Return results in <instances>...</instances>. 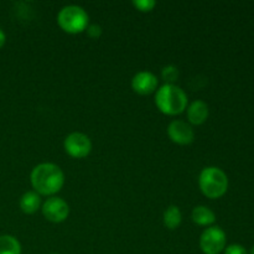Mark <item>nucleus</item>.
I'll return each instance as SVG.
<instances>
[{"mask_svg": "<svg viewBox=\"0 0 254 254\" xmlns=\"http://www.w3.org/2000/svg\"><path fill=\"white\" fill-rule=\"evenodd\" d=\"M35 192L44 196H52L59 192L64 184V171L52 163H41L35 166L30 175Z\"/></svg>", "mask_w": 254, "mask_h": 254, "instance_id": "1", "label": "nucleus"}, {"mask_svg": "<svg viewBox=\"0 0 254 254\" xmlns=\"http://www.w3.org/2000/svg\"><path fill=\"white\" fill-rule=\"evenodd\" d=\"M188 96L185 91L176 84H164L156 91L155 104L159 111L168 116L183 113L188 107Z\"/></svg>", "mask_w": 254, "mask_h": 254, "instance_id": "2", "label": "nucleus"}, {"mask_svg": "<svg viewBox=\"0 0 254 254\" xmlns=\"http://www.w3.org/2000/svg\"><path fill=\"white\" fill-rule=\"evenodd\" d=\"M198 185L208 198H220L228 189V178L225 171L216 166H207L198 176Z\"/></svg>", "mask_w": 254, "mask_h": 254, "instance_id": "3", "label": "nucleus"}, {"mask_svg": "<svg viewBox=\"0 0 254 254\" xmlns=\"http://www.w3.org/2000/svg\"><path fill=\"white\" fill-rule=\"evenodd\" d=\"M89 17L86 10L78 5H67L59 11L57 22L64 31L79 34L88 26Z\"/></svg>", "mask_w": 254, "mask_h": 254, "instance_id": "4", "label": "nucleus"}, {"mask_svg": "<svg viewBox=\"0 0 254 254\" xmlns=\"http://www.w3.org/2000/svg\"><path fill=\"white\" fill-rule=\"evenodd\" d=\"M226 233L218 226L206 228L200 237V248L205 254H220L226 248Z\"/></svg>", "mask_w": 254, "mask_h": 254, "instance_id": "5", "label": "nucleus"}, {"mask_svg": "<svg viewBox=\"0 0 254 254\" xmlns=\"http://www.w3.org/2000/svg\"><path fill=\"white\" fill-rule=\"evenodd\" d=\"M64 148L69 156L76 159L86 158L92 150V141L86 134L73 131L64 138Z\"/></svg>", "mask_w": 254, "mask_h": 254, "instance_id": "6", "label": "nucleus"}, {"mask_svg": "<svg viewBox=\"0 0 254 254\" xmlns=\"http://www.w3.org/2000/svg\"><path fill=\"white\" fill-rule=\"evenodd\" d=\"M42 213H44L45 218L51 222H64L69 215V206L64 198L52 196V197L47 198L42 205Z\"/></svg>", "mask_w": 254, "mask_h": 254, "instance_id": "7", "label": "nucleus"}, {"mask_svg": "<svg viewBox=\"0 0 254 254\" xmlns=\"http://www.w3.org/2000/svg\"><path fill=\"white\" fill-rule=\"evenodd\" d=\"M168 135L174 143L179 145H188L191 144L195 139L192 127L184 121H173L168 127Z\"/></svg>", "mask_w": 254, "mask_h": 254, "instance_id": "8", "label": "nucleus"}, {"mask_svg": "<svg viewBox=\"0 0 254 254\" xmlns=\"http://www.w3.org/2000/svg\"><path fill=\"white\" fill-rule=\"evenodd\" d=\"M158 87V78L154 73L149 71H140L131 79V88L134 92L141 96H146L155 92Z\"/></svg>", "mask_w": 254, "mask_h": 254, "instance_id": "9", "label": "nucleus"}, {"mask_svg": "<svg viewBox=\"0 0 254 254\" xmlns=\"http://www.w3.org/2000/svg\"><path fill=\"white\" fill-rule=\"evenodd\" d=\"M208 114H210V111H208L207 103L201 99L193 101L188 108V119L193 126H201L205 123L208 118Z\"/></svg>", "mask_w": 254, "mask_h": 254, "instance_id": "10", "label": "nucleus"}, {"mask_svg": "<svg viewBox=\"0 0 254 254\" xmlns=\"http://www.w3.org/2000/svg\"><path fill=\"white\" fill-rule=\"evenodd\" d=\"M41 206V198L40 195L35 191H27L20 198V208L22 212L27 213V215H32L36 212Z\"/></svg>", "mask_w": 254, "mask_h": 254, "instance_id": "11", "label": "nucleus"}, {"mask_svg": "<svg viewBox=\"0 0 254 254\" xmlns=\"http://www.w3.org/2000/svg\"><path fill=\"white\" fill-rule=\"evenodd\" d=\"M192 221L198 226H211L216 221V215L206 206H196L192 210Z\"/></svg>", "mask_w": 254, "mask_h": 254, "instance_id": "12", "label": "nucleus"}, {"mask_svg": "<svg viewBox=\"0 0 254 254\" xmlns=\"http://www.w3.org/2000/svg\"><path fill=\"white\" fill-rule=\"evenodd\" d=\"M183 221V213L180 208L175 205L169 206L164 212V225L169 230H176L181 225Z\"/></svg>", "mask_w": 254, "mask_h": 254, "instance_id": "13", "label": "nucleus"}, {"mask_svg": "<svg viewBox=\"0 0 254 254\" xmlns=\"http://www.w3.org/2000/svg\"><path fill=\"white\" fill-rule=\"evenodd\" d=\"M0 254H21V245L12 236H0Z\"/></svg>", "mask_w": 254, "mask_h": 254, "instance_id": "14", "label": "nucleus"}, {"mask_svg": "<svg viewBox=\"0 0 254 254\" xmlns=\"http://www.w3.org/2000/svg\"><path fill=\"white\" fill-rule=\"evenodd\" d=\"M179 74L180 73H179L178 67L174 64L165 66L161 71V77L166 82V84H174V82H176V79L179 78Z\"/></svg>", "mask_w": 254, "mask_h": 254, "instance_id": "15", "label": "nucleus"}, {"mask_svg": "<svg viewBox=\"0 0 254 254\" xmlns=\"http://www.w3.org/2000/svg\"><path fill=\"white\" fill-rule=\"evenodd\" d=\"M133 5L139 10V11L148 12L155 7V0H133Z\"/></svg>", "mask_w": 254, "mask_h": 254, "instance_id": "16", "label": "nucleus"}, {"mask_svg": "<svg viewBox=\"0 0 254 254\" xmlns=\"http://www.w3.org/2000/svg\"><path fill=\"white\" fill-rule=\"evenodd\" d=\"M86 31H87V35H88L91 39H98V37H101L102 35V27L97 24H92L87 26Z\"/></svg>", "mask_w": 254, "mask_h": 254, "instance_id": "17", "label": "nucleus"}, {"mask_svg": "<svg viewBox=\"0 0 254 254\" xmlns=\"http://www.w3.org/2000/svg\"><path fill=\"white\" fill-rule=\"evenodd\" d=\"M225 254H248V252L243 246L231 245L225 250Z\"/></svg>", "mask_w": 254, "mask_h": 254, "instance_id": "18", "label": "nucleus"}, {"mask_svg": "<svg viewBox=\"0 0 254 254\" xmlns=\"http://www.w3.org/2000/svg\"><path fill=\"white\" fill-rule=\"evenodd\" d=\"M5 40H6V36H5V32L0 29V47L4 46Z\"/></svg>", "mask_w": 254, "mask_h": 254, "instance_id": "19", "label": "nucleus"}, {"mask_svg": "<svg viewBox=\"0 0 254 254\" xmlns=\"http://www.w3.org/2000/svg\"><path fill=\"white\" fill-rule=\"evenodd\" d=\"M251 254H254V246H253V248H252V251H251Z\"/></svg>", "mask_w": 254, "mask_h": 254, "instance_id": "20", "label": "nucleus"}, {"mask_svg": "<svg viewBox=\"0 0 254 254\" xmlns=\"http://www.w3.org/2000/svg\"><path fill=\"white\" fill-rule=\"evenodd\" d=\"M51 254H59V253H51Z\"/></svg>", "mask_w": 254, "mask_h": 254, "instance_id": "21", "label": "nucleus"}]
</instances>
